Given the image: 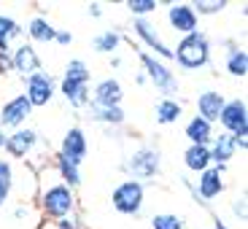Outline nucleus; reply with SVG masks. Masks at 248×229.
Returning a JSON list of instances; mask_svg holds the SVG:
<instances>
[{
  "instance_id": "nucleus-26",
  "label": "nucleus",
  "mask_w": 248,
  "mask_h": 229,
  "mask_svg": "<svg viewBox=\"0 0 248 229\" xmlns=\"http://www.w3.org/2000/svg\"><path fill=\"white\" fill-rule=\"evenodd\" d=\"M122 41H124L122 30H116V27H108V30L97 32V35L92 38V49L97 51V54L113 57V54L119 51V46H122Z\"/></svg>"
},
{
  "instance_id": "nucleus-39",
  "label": "nucleus",
  "mask_w": 248,
  "mask_h": 229,
  "mask_svg": "<svg viewBox=\"0 0 248 229\" xmlns=\"http://www.w3.org/2000/svg\"><path fill=\"white\" fill-rule=\"evenodd\" d=\"M213 229H230V227H227V224H224L221 218L216 216V218H213Z\"/></svg>"
},
{
  "instance_id": "nucleus-41",
  "label": "nucleus",
  "mask_w": 248,
  "mask_h": 229,
  "mask_svg": "<svg viewBox=\"0 0 248 229\" xmlns=\"http://www.w3.org/2000/svg\"><path fill=\"white\" fill-rule=\"evenodd\" d=\"M111 68H122V57H119V54L111 57Z\"/></svg>"
},
{
  "instance_id": "nucleus-2",
  "label": "nucleus",
  "mask_w": 248,
  "mask_h": 229,
  "mask_svg": "<svg viewBox=\"0 0 248 229\" xmlns=\"http://www.w3.org/2000/svg\"><path fill=\"white\" fill-rule=\"evenodd\" d=\"M211 57H213L211 38L205 35L202 30L178 38V44L173 49V62L184 73H197V70L208 68L211 65Z\"/></svg>"
},
{
  "instance_id": "nucleus-37",
  "label": "nucleus",
  "mask_w": 248,
  "mask_h": 229,
  "mask_svg": "<svg viewBox=\"0 0 248 229\" xmlns=\"http://www.w3.org/2000/svg\"><path fill=\"white\" fill-rule=\"evenodd\" d=\"M87 11H89V16L100 19V16H103V3H89V8H87Z\"/></svg>"
},
{
  "instance_id": "nucleus-5",
  "label": "nucleus",
  "mask_w": 248,
  "mask_h": 229,
  "mask_svg": "<svg viewBox=\"0 0 248 229\" xmlns=\"http://www.w3.org/2000/svg\"><path fill=\"white\" fill-rule=\"evenodd\" d=\"M138 60H140V68H143L140 73L146 76V81H149L162 97H175V94L181 92L178 76L168 68V62L151 57L149 51H138Z\"/></svg>"
},
{
  "instance_id": "nucleus-36",
  "label": "nucleus",
  "mask_w": 248,
  "mask_h": 229,
  "mask_svg": "<svg viewBox=\"0 0 248 229\" xmlns=\"http://www.w3.org/2000/svg\"><path fill=\"white\" fill-rule=\"evenodd\" d=\"M11 73V51L8 54H0V76Z\"/></svg>"
},
{
  "instance_id": "nucleus-30",
  "label": "nucleus",
  "mask_w": 248,
  "mask_h": 229,
  "mask_svg": "<svg viewBox=\"0 0 248 229\" xmlns=\"http://www.w3.org/2000/svg\"><path fill=\"white\" fill-rule=\"evenodd\" d=\"M124 6L135 19H149V14H154L159 8V3L156 0H127Z\"/></svg>"
},
{
  "instance_id": "nucleus-12",
  "label": "nucleus",
  "mask_w": 248,
  "mask_h": 229,
  "mask_svg": "<svg viewBox=\"0 0 248 229\" xmlns=\"http://www.w3.org/2000/svg\"><path fill=\"white\" fill-rule=\"evenodd\" d=\"M11 70L16 76H22V78H30V76H35L38 70H44L41 54H38V49L30 44V41H19V44L11 49Z\"/></svg>"
},
{
  "instance_id": "nucleus-11",
  "label": "nucleus",
  "mask_w": 248,
  "mask_h": 229,
  "mask_svg": "<svg viewBox=\"0 0 248 229\" xmlns=\"http://www.w3.org/2000/svg\"><path fill=\"white\" fill-rule=\"evenodd\" d=\"M54 94H57V81L49 70H38L35 76L25 78V97L32 106V111L35 108H46L54 100Z\"/></svg>"
},
{
  "instance_id": "nucleus-32",
  "label": "nucleus",
  "mask_w": 248,
  "mask_h": 229,
  "mask_svg": "<svg viewBox=\"0 0 248 229\" xmlns=\"http://www.w3.org/2000/svg\"><path fill=\"white\" fill-rule=\"evenodd\" d=\"M232 213H235L237 221H246V194L232 199Z\"/></svg>"
},
{
  "instance_id": "nucleus-18",
  "label": "nucleus",
  "mask_w": 248,
  "mask_h": 229,
  "mask_svg": "<svg viewBox=\"0 0 248 229\" xmlns=\"http://www.w3.org/2000/svg\"><path fill=\"white\" fill-rule=\"evenodd\" d=\"M208 151H211L213 168H227V165L232 162V156L237 154L235 137L227 135V132H218V135H213V140H211V146H208Z\"/></svg>"
},
{
  "instance_id": "nucleus-33",
  "label": "nucleus",
  "mask_w": 248,
  "mask_h": 229,
  "mask_svg": "<svg viewBox=\"0 0 248 229\" xmlns=\"http://www.w3.org/2000/svg\"><path fill=\"white\" fill-rule=\"evenodd\" d=\"M54 44H57V46H70V44H73V32H70V30H62V27H57Z\"/></svg>"
},
{
  "instance_id": "nucleus-35",
  "label": "nucleus",
  "mask_w": 248,
  "mask_h": 229,
  "mask_svg": "<svg viewBox=\"0 0 248 229\" xmlns=\"http://www.w3.org/2000/svg\"><path fill=\"white\" fill-rule=\"evenodd\" d=\"M27 216H30V205L19 202L16 208H14V218H16V221H22V218H27Z\"/></svg>"
},
{
  "instance_id": "nucleus-14",
  "label": "nucleus",
  "mask_w": 248,
  "mask_h": 229,
  "mask_svg": "<svg viewBox=\"0 0 248 229\" xmlns=\"http://www.w3.org/2000/svg\"><path fill=\"white\" fill-rule=\"evenodd\" d=\"M60 156H65L68 162H73V165H84L87 162V154H89V140H87V132L81 130V127H70L65 135H62L60 140V151H57Z\"/></svg>"
},
{
  "instance_id": "nucleus-13",
  "label": "nucleus",
  "mask_w": 248,
  "mask_h": 229,
  "mask_svg": "<svg viewBox=\"0 0 248 229\" xmlns=\"http://www.w3.org/2000/svg\"><path fill=\"white\" fill-rule=\"evenodd\" d=\"M30 116H32V106L27 103L25 94H16L8 103H3V108H0V127L6 132H14L19 127H25Z\"/></svg>"
},
{
  "instance_id": "nucleus-9",
  "label": "nucleus",
  "mask_w": 248,
  "mask_h": 229,
  "mask_svg": "<svg viewBox=\"0 0 248 229\" xmlns=\"http://www.w3.org/2000/svg\"><path fill=\"white\" fill-rule=\"evenodd\" d=\"M218 124L221 130L232 137H246L248 135V106L243 97H232L224 103L221 113H218Z\"/></svg>"
},
{
  "instance_id": "nucleus-20",
  "label": "nucleus",
  "mask_w": 248,
  "mask_h": 229,
  "mask_svg": "<svg viewBox=\"0 0 248 229\" xmlns=\"http://www.w3.org/2000/svg\"><path fill=\"white\" fill-rule=\"evenodd\" d=\"M84 111H87L89 122L103 124V127H108V130H116V127H122V124L127 122V113H124L122 106L119 108H100V106H92V103H89Z\"/></svg>"
},
{
  "instance_id": "nucleus-34",
  "label": "nucleus",
  "mask_w": 248,
  "mask_h": 229,
  "mask_svg": "<svg viewBox=\"0 0 248 229\" xmlns=\"http://www.w3.org/2000/svg\"><path fill=\"white\" fill-rule=\"evenodd\" d=\"M54 229H81V224L73 213V216H65V218H60V221H54Z\"/></svg>"
},
{
  "instance_id": "nucleus-21",
  "label": "nucleus",
  "mask_w": 248,
  "mask_h": 229,
  "mask_svg": "<svg viewBox=\"0 0 248 229\" xmlns=\"http://www.w3.org/2000/svg\"><path fill=\"white\" fill-rule=\"evenodd\" d=\"M184 116V106H181L175 97H159L154 103V122L159 127H170V124H178Z\"/></svg>"
},
{
  "instance_id": "nucleus-38",
  "label": "nucleus",
  "mask_w": 248,
  "mask_h": 229,
  "mask_svg": "<svg viewBox=\"0 0 248 229\" xmlns=\"http://www.w3.org/2000/svg\"><path fill=\"white\" fill-rule=\"evenodd\" d=\"M135 84H138V87H146L149 81H146V76H143V73H135Z\"/></svg>"
},
{
  "instance_id": "nucleus-4",
  "label": "nucleus",
  "mask_w": 248,
  "mask_h": 229,
  "mask_svg": "<svg viewBox=\"0 0 248 229\" xmlns=\"http://www.w3.org/2000/svg\"><path fill=\"white\" fill-rule=\"evenodd\" d=\"M38 208H41V213H44L46 218H51V221H60V218L65 216H73L76 213V192L73 189H68L65 183H49L41 189V194H38Z\"/></svg>"
},
{
  "instance_id": "nucleus-28",
  "label": "nucleus",
  "mask_w": 248,
  "mask_h": 229,
  "mask_svg": "<svg viewBox=\"0 0 248 229\" xmlns=\"http://www.w3.org/2000/svg\"><path fill=\"white\" fill-rule=\"evenodd\" d=\"M14 186H16V175H14L11 159H0V208H6L11 202Z\"/></svg>"
},
{
  "instance_id": "nucleus-23",
  "label": "nucleus",
  "mask_w": 248,
  "mask_h": 229,
  "mask_svg": "<svg viewBox=\"0 0 248 229\" xmlns=\"http://www.w3.org/2000/svg\"><path fill=\"white\" fill-rule=\"evenodd\" d=\"M224 70L232 78H246L248 76V51L240 44H230L227 46V57H224Z\"/></svg>"
},
{
  "instance_id": "nucleus-22",
  "label": "nucleus",
  "mask_w": 248,
  "mask_h": 229,
  "mask_svg": "<svg viewBox=\"0 0 248 229\" xmlns=\"http://www.w3.org/2000/svg\"><path fill=\"white\" fill-rule=\"evenodd\" d=\"M186 140H189V146H211L213 140V124L205 122V119H200L197 113H194L189 122H186V130H184Z\"/></svg>"
},
{
  "instance_id": "nucleus-24",
  "label": "nucleus",
  "mask_w": 248,
  "mask_h": 229,
  "mask_svg": "<svg viewBox=\"0 0 248 229\" xmlns=\"http://www.w3.org/2000/svg\"><path fill=\"white\" fill-rule=\"evenodd\" d=\"M27 38H30V44H54V32L57 27L51 25L46 16H32L30 22H27Z\"/></svg>"
},
{
  "instance_id": "nucleus-17",
  "label": "nucleus",
  "mask_w": 248,
  "mask_h": 229,
  "mask_svg": "<svg viewBox=\"0 0 248 229\" xmlns=\"http://www.w3.org/2000/svg\"><path fill=\"white\" fill-rule=\"evenodd\" d=\"M224 103H227V97H224L218 89H202V92L197 94V116L205 119V122H211V124H216Z\"/></svg>"
},
{
  "instance_id": "nucleus-16",
  "label": "nucleus",
  "mask_w": 248,
  "mask_h": 229,
  "mask_svg": "<svg viewBox=\"0 0 248 229\" xmlns=\"http://www.w3.org/2000/svg\"><path fill=\"white\" fill-rule=\"evenodd\" d=\"M124 100V87L119 78H100L92 87V94H89V103L100 108H119Z\"/></svg>"
},
{
  "instance_id": "nucleus-29",
  "label": "nucleus",
  "mask_w": 248,
  "mask_h": 229,
  "mask_svg": "<svg viewBox=\"0 0 248 229\" xmlns=\"http://www.w3.org/2000/svg\"><path fill=\"white\" fill-rule=\"evenodd\" d=\"M189 6L194 8L197 16H213V14H221L230 3H227V0H194V3H189Z\"/></svg>"
},
{
  "instance_id": "nucleus-25",
  "label": "nucleus",
  "mask_w": 248,
  "mask_h": 229,
  "mask_svg": "<svg viewBox=\"0 0 248 229\" xmlns=\"http://www.w3.org/2000/svg\"><path fill=\"white\" fill-rule=\"evenodd\" d=\"M184 168L189 170V173H194V175H200L208 168H213L208 146H189V149L184 151Z\"/></svg>"
},
{
  "instance_id": "nucleus-6",
  "label": "nucleus",
  "mask_w": 248,
  "mask_h": 229,
  "mask_svg": "<svg viewBox=\"0 0 248 229\" xmlns=\"http://www.w3.org/2000/svg\"><path fill=\"white\" fill-rule=\"evenodd\" d=\"M111 205L113 211L122 213V216H132V218L140 216L143 205H146V186L132 178H124L111 192Z\"/></svg>"
},
{
  "instance_id": "nucleus-15",
  "label": "nucleus",
  "mask_w": 248,
  "mask_h": 229,
  "mask_svg": "<svg viewBox=\"0 0 248 229\" xmlns=\"http://www.w3.org/2000/svg\"><path fill=\"white\" fill-rule=\"evenodd\" d=\"M168 25L173 32H178L184 38L200 30V16L194 14V8L189 3H168Z\"/></svg>"
},
{
  "instance_id": "nucleus-3",
  "label": "nucleus",
  "mask_w": 248,
  "mask_h": 229,
  "mask_svg": "<svg viewBox=\"0 0 248 229\" xmlns=\"http://www.w3.org/2000/svg\"><path fill=\"white\" fill-rule=\"evenodd\" d=\"M122 173L127 175V178L143 183V186H146V181L159 178V173H162V149L154 146V143H140V146L132 149L130 154H124Z\"/></svg>"
},
{
  "instance_id": "nucleus-10",
  "label": "nucleus",
  "mask_w": 248,
  "mask_h": 229,
  "mask_svg": "<svg viewBox=\"0 0 248 229\" xmlns=\"http://www.w3.org/2000/svg\"><path fill=\"white\" fill-rule=\"evenodd\" d=\"M224 173H227V168H208L205 173L197 175V183L194 186V202L200 205H208L213 202V199H218L224 194V189H227V181H224Z\"/></svg>"
},
{
  "instance_id": "nucleus-1",
  "label": "nucleus",
  "mask_w": 248,
  "mask_h": 229,
  "mask_svg": "<svg viewBox=\"0 0 248 229\" xmlns=\"http://www.w3.org/2000/svg\"><path fill=\"white\" fill-rule=\"evenodd\" d=\"M57 92L65 97L73 111H84L89 106V94H92V73H89V65L84 60H70L62 70V78H60V87Z\"/></svg>"
},
{
  "instance_id": "nucleus-7",
  "label": "nucleus",
  "mask_w": 248,
  "mask_h": 229,
  "mask_svg": "<svg viewBox=\"0 0 248 229\" xmlns=\"http://www.w3.org/2000/svg\"><path fill=\"white\" fill-rule=\"evenodd\" d=\"M132 32H135L138 41L149 49L151 57H156V60H162V62L173 60V49L165 44L159 27H156L151 19H132Z\"/></svg>"
},
{
  "instance_id": "nucleus-31",
  "label": "nucleus",
  "mask_w": 248,
  "mask_h": 229,
  "mask_svg": "<svg viewBox=\"0 0 248 229\" xmlns=\"http://www.w3.org/2000/svg\"><path fill=\"white\" fill-rule=\"evenodd\" d=\"M151 229H184V218L178 213H154Z\"/></svg>"
},
{
  "instance_id": "nucleus-19",
  "label": "nucleus",
  "mask_w": 248,
  "mask_h": 229,
  "mask_svg": "<svg viewBox=\"0 0 248 229\" xmlns=\"http://www.w3.org/2000/svg\"><path fill=\"white\" fill-rule=\"evenodd\" d=\"M19 41H25V27L14 16L0 14V54H8Z\"/></svg>"
},
{
  "instance_id": "nucleus-27",
  "label": "nucleus",
  "mask_w": 248,
  "mask_h": 229,
  "mask_svg": "<svg viewBox=\"0 0 248 229\" xmlns=\"http://www.w3.org/2000/svg\"><path fill=\"white\" fill-rule=\"evenodd\" d=\"M54 170H57V175H60V183H65L68 189L76 192L81 186V168L73 165V162H68L65 156H60V154L54 156Z\"/></svg>"
},
{
  "instance_id": "nucleus-40",
  "label": "nucleus",
  "mask_w": 248,
  "mask_h": 229,
  "mask_svg": "<svg viewBox=\"0 0 248 229\" xmlns=\"http://www.w3.org/2000/svg\"><path fill=\"white\" fill-rule=\"evenodd\" d=\"M6 135H8V132H6V130H3V127H0V151L6 149Z\"/></svg>"
},
{
  "instance_id": "nucleus-8",
  "label": "nucleus",
  "mask_w": 248,
  "mask_h": 229,
  "mask_svg": "<svg viewBox=\"0 0 248 229\" xmlns=\"http://www.w3.org/2000/svg\"><path fill=\"white\" fill-rule=\"evenodd\" d=\"M38 149H41V132L32 130V127H19V130H14L6 135V149L3 151H6L11 159L27 162Z\"/></svg>"
}]
</instances>
